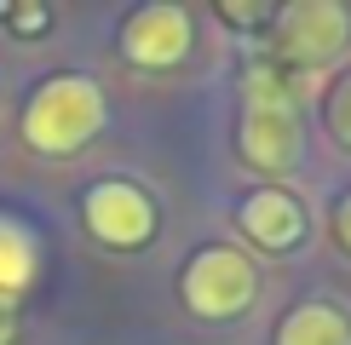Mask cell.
<instances>
[{
  "label": "cell",
  "instance_id": "cell-7",
  "mask_svg": "<svg viewBox=\"0 0 351 345\" xmlns=\"http://www.w3.org/2000/svg\"><path fill=\"white\" fill-rule=\"evenodd\" d=\"M242 230L259 248L288 253V248H300V236H305V213H300V201L288 190H254L242 201Z\"/></svg>",
  "mask_w": 351,
  "mask_h": 345
},
{
  "label": "cell",
  "instance_id": "cell-1",
  "mask_svg": "<svg viewBox=\"0 0 351 345\" xmlns=\"http://www.w3.org/2000/svg\"><path fill=\"white\" fill-rule=\"evenodd\" d=\"M242 155L259 172H282L300 162V104L271 64L242 75Z\"/></svg>",
  "mask_w": 351,
  "mask_h": 345
},
{
  "label": "cell",
  "instance_id": "cell-12",
  "mask_svg": "<svg viewBox=\"0 0 351 345\" xmlns=\"http://www.w3.org/2000/svg\"><path fill=\"white\" fill-rule=\"evenodd\" d=\"M12 334H18V322H12V299H0V345H12Z\"/></svg>",
  "mask_w": 351,
  "mask_h": 345
},
{
  "label": "cell",
  "instance_id": "cell-8",
  "mask_svg": "<svg viewBox=\"0 0 351 345\" xmlns=\"http://www.w3.org/2000/svg\"><path fill=\"white\" fill-rule=\"evenodd\" d=\"M276 345H351V322L340 305H300L294 316H282Z\"/></svg>",
  "mask_w": 351,
  "mask_h": 345
},
{
  "label": "cell",
  "instance_id": "cell-2",
  "mask_svg": "<svg viewBox=\"0 0 351 345\" xmlns=\"http://www.w3.org/2000/svg\"><path fill=\"white\" fill-rule=\"evenodd\" d=\"M104 127V92L86 75H52L23 110V138L40 155H75Z\"/></svg>",
  "mask_w": 351,
  "mask_h": 345
},
{
  "label": "cell",
  "instance_id": "cell-4",
  "mask_svg": "<svg viewBox=\"0 0 351 345\" xmlns=\"http://www.w3.org/2000/svg\"><path fill=\"white\" fill-rule=\"evenodd\" d=\"M351 35V18L346 6H334V0H294L288 12H276V58H288V64H328V58H340Z\"/></svg>",
  "mask_w": 351,
  "mask_h": 345
},
{
  "label": "cell",
  "instance_id": "cell-11",
  "mask_svg": "<svg viewBox=\"0 0 351 345\" xmlns=\"http://www.w3.org/2000/svg\"><path fill=\"white\" fill-rule=\"evenodd\" d=\"M334 236H340V248L351 253V196L340 201V207H334Z\"/></svg>",
  "mask_w": 351,
  "mask_h": 345
},
{
  "label": "cell",
  "instance_id": "cell-9",
  "mask_svg": "<svg viewBox=\"0 0 351 345\" xmlns=\"http://www.w3.org/2000/svg\"><path fill=\"white\" fill-rule=\"evenodd\" d=\"M29 277H35V242L18 225L0 219V299H12L18 288H29Z\"/></svg>",
  "mask_w": 351,
  "mask_h": 345
},
{
  "label": "cell",
  "instance_id": "cell-3",
  "mask_svg": "<svg viewBox=\"0 0 351 345\" xmlns=\"http://www.w3.org/2000/svg\"><path fill=\"white\" fill-rule=\"evenodd\" d=\"M254 294H259V270L237 248H208L184 265V305L196 316H208V322H225V316L247 311Z\"/></svg>",
  "mask_w": 351,
  "mask_h": 345
},
{
  "label": "cell",
  "instance_id": "cell-5",
  "mask_svg": "<svg viewBox=\"0 0 351 345\" xmlns=\"http://www.w3.org/2000/svg\"><path fill=\"white\" fill-rule=\"evenodd\" d=\"M86 230L110 248H138V242L156 236V207L133 184H98L86 196Z\"/></svg>",
  "mask_w": 351,
  "mask_h": 345
},
{
  "label": "cell",
  "instance_id": "cell-10",
  "mask_svg": "<svg viewBox=\"0 0 351 345\" xmlns=\"http://www.w3.org/2000/svg\"><path fill=\"white\" fill-rule=\"evenodd\" d=\"M328 133H334L340 150H351V75L328 92Z\"/></svg>",
  "mask_w": 351,
  "mask_h": 345
},
{
  "label": "cell",
  "instance_id": "cell-6",
  "mask_svg": "<svg viewBox=\"0 0 351 345\" xmlns=\"http://www.w3.org/2000/svg\"><path fill=\"white\" fill-rule=\"evenodd\" d=\"M121 52L138 69H167L190 52V12L184 6H144L121 29Z\"/></svg>",
  "mask_w": 351,
  "mask_h": 345
}]
</instances>
